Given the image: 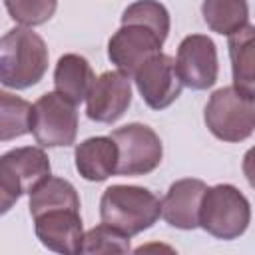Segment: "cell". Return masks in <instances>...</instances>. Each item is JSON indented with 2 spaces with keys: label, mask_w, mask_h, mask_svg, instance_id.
<instances>
[{
  "label": "cell",
  "mask_w": 255,
  "mask_h": 255,
  "mask_svg": "<svg viewBox=\"0 0 255 255\" xmlns=\"http://www.w3.org/2000/svg\"><path fill=\"white\" fill-rule=\"evenodd\" d=\"M94 82H96V76L86 58H82L78 54H64L58 60L56 70H54L56 92L66 96L74 104L88 100Z\"/></svg>",
  "instance_id": "2e32d148"
},
{
  "label": "cell",
  "mask_w": 255,
  "mask_h": 255,
  "mask_svg": "<svg viewBox=\"0 0 255 255\" xmlns=\"http://www.w3.org/2000/svg\"><path fill=\"white\" fill-rule=\"evenodd\" d=\"M161 40L145 26H122L108 42V56L124 74H133L155 54H159Z\"/></svg>",
  "instance_id": "30bf717a"
},
{
  "label": "cell",
  "mask_w": 255,
  "mask_h": 255,
  "mask_svg": "<svg viewBox=\"0 0 255 255\" xmlns=\"http://www.w3.org/2000/svg\"><path fill=\"white\" fill-rule=\"evenodd\" d=\"M128 253H129V237L106 223L92 227L84 235V243L80 249V255H128Z\"/></svg>",
  "instance_id": "ffe728a7"
},
{
  "label": "cell",
  "mask_w": 255,
  "mask_h": 255,
  "mask_svg": "<svg viewBox=\"0 0 255 255\" xmlns=\"http://www.w3.org/2000/svg\"><path fill=\"white\" fill-rule=\"evenodd\" d=\"M50 175L48 155L40 147H16L0 157V205L6 213L24 193H32Z\"/></svg>",
  "instance_id": "5b68a950"
},
{
  "label": "cell",
  "mask_w": 255,
  "mask_h": 255,
  "mask_svg": "<svg viewBox=\"0 0 255 255\" xmlns=\"http://www.w3.org/2000/svg\"><path fill=\"white\" fill-rule=\"evenodd\" d=\"M32 133L42 147L72 145L78 133L76 104L58 92L40 96L32 112Z\"/></svg>",
  "instance_id": "8992f818"
},
{
  "label": "cell",
  "mask_w": 255,
  "mask_h": 255,
  "mask_svg": "<svg viewBox=\"0 0 255 255\" xmlns=\"http://www.w3.org/2000/svg\"><path fill=\"white\" fill-rule=\"evenodd\" d=\"M133 255H177V251L167 245V243H161V241H149V243H143L139 245Z\"/></svg>",
  "instance_id": "603a6c76"
},
{
  "label": "cell",
  "mask_w": 255,
  "mask_h": 255,
  "mask_svg": "<svg viewBox=\"0 0 255 255\" xmlns=\"http://www.w3.org/2000/svg\"><path fill=\"white\" fill-rule=\"evenodd\" d=\"M207 185L201 179H179L171 183L161 199V217L177 229H195L199 225V209Z\"/></svg>",
  "instance_id": "4fadbf2b"
},
{
  "label": "cell",
  "mask_w": 255,
  "mask_h": 255,
  "mask_svg": "<svg viewBox=\"0 0 255 255\" xmlns=\"http://www.w3.org/2000/svg\"><path fill=\"white\" fill-rule=\"evenodd\" d=\"M203 120L217 139L243 141L255 131V100L233 86L219 88L211 94Z\"/></svg>",
  "instance_id": "3957f363"
},
{
  "label": "cell",
  "mask_w": 255,
  "mask_h": 255,
  "mask_svg": "<svg viewBox=\"0 0 255 255\" xmlns=\"http://www.w3.org/2000/svg\"><path fill=\"white\" fill-rule=\"evenodd\" d=\"M128 24L149 28L161 42H165V38L169 34V14H167L165 6L159 2L129 4L122 16V26H128Z\"/></svg>",
  "instance_id": "44dd1931"
},
{
  "label": "cell",
  "mask_w": 255,
  "mask_h": 255,
  "mask_svg": "<svg viewBox=\"0 0 255 255\" xmlns=\"http://www.w3.org/2000/svg\"><path fill=\"white\" fill-rule=\"evenodd\" d=\"M135 86L149 108L163 110L179 98L183 82L177 74L175 60L159 52L135 72Z\"/></svg>",
  "instance_id": "ba28073f"
},
{
  "label": "cell",
  "mask_w": 255,
  "mask_h": 255,
  "mask_svg": "<svg viewBox=\"0 0 255 255\" xmlns=\"http://www.w3.org/2000/svg\"><path fill=\"white\" fill-rule=\"evenodd\" d=\"M46 68L48 48L36 32L28 28H14L2 36L0 80L6 88H30L44 78Z\"/></svg>",
  "instance_id": "6da1fadb"
},
{
  "label": "cell",
  "mask_w": 255,
  "mask_h": 255,
  "mask_svg": "<svg viewBox=\"0 0 255 255\" xmlns=\"http://www.w3.org/2000/svg\"><path fill=\"white\" fill-rule=\"evenodd\" d=\"M34 229L44 247L58 255H80L84 243L80 211L56 209L34 217Z\"/></svg>",
  "instance_id": "7c38bea8"
},
{
  "label": "cell",
  "mask_w": 255,
  "mask_h": 255,
  "mask_svg": "<svg viewBox=\"0 0 255 255\" xmlns=\"http://www.w3.org/2000/svg\"><path fill=\"white\" fill-rule=\"evenodd\" d=\"M34 106L26 100L0 92V139L8 141L32 131Z\"/></svg>",
  "instance_id": "d6986e66"
},
{
  "label": "cell",
  "mask_w": 255,
  "mask_h": 255,
  "mask_svg": "<svg viewBox=\"0 0 255 255\" xmlns=\"http://www.w3.org/2000/svg\"><path fill=\"white\" fill-rule=\"evenodd\" d=\"M243 173H245L249 185L255 189V145L243 155Z\"/></svg>",
  "instance_id": "cb8c5ba5"
},
{
  "label": "cell",
  "mask_w": 255,
  "mask_h": 255,
  "mask_svg": "<svg viewBox=\"0 0 255 255\" xmlns=\"http://www.w3.org/2000/svg\"><path fill=\"white\" fill-rule=\"evenodd\" d=\"M233 88L255 100V26H243L227 40Z\"/></svg>",
  "instance_id": "9a60e30c"
},
{
  "label": "cell",
  "mask_w": 255,
  "mask_h": 255,
  "mask_svg": "<svg viewBox=\"0 0 255 255\" xmlns=\"http://www.w3.org/2000/svg\"><path fill=\"white\" fill-rule=\"evenodd\" d=\"M6 10L10 12L12 20L24 24V26H36V24H44L46 20L52 18L54 10H56V2L54 0H32V2H22V0H16V2H6L4 4Z\"/></svg>",
  "instance_id": "7402d4cb"
},
{
  "label": "cell",
  "mask_w": 255,
  "mask_h": 255,
  "mask_svg": "<svg viewBox=\"0 0 255 255\" xmlns=\"http://www.w3.org/2000/svg\"><path fill=\"white\" fill-rule=\"evenodd\" d=\"M177 74L191 90H207L217 82V50L211 38L191 34L177 48Z\"/></svg>",
  "instance_id": "9c48e42d"
},
{
  "label": "cell",
  "mask_w": 255,
  "mask_h": 255,
  "mask_svg": "<svg viewBox=\"0 0 255 255\" xmlns=\"http://www.w3.org/2000/svg\"><path fill=\"white\" fill-rule=\"evenodd\" d=\"M131 104V80L128 74L104 72L96 78L88 96V118L100 124H114Z\"/></svg>",
  "instance_id": "8fae6325"
},
{
  "label": "cell",
  "mask_w": 255,
  "mask_h": 255,
  "mask_svg": "<svg viewBox=\"0 0 255 255\" xmlns=\"http://www.w3.org/2000/svg\"><path fill=\"white\" fill-rule=\"evenodd\" d=\"M161 215V201L145 187L112 185L100 199L102 223L131 237L151 227Z\"/></svg>",
  "instance_id": "7a4b0ae2"
},
{
  "label": "cell",
  "mask_w": 255,
  "mask_h": 255,
  "mask_svg": "<svg viewBox=\"0 0 255 255\" xmlns=\"http://www.w3.org/2000/svg\"><path fill=\"white\" fill-rule=\"evenodd\" d=\"M30 215L38 217L56 209H72L80 211V197L76 187L60 177H48L40 187L30 193Z\"/></svg>",
  "instance_id": "e0dca14e"
},
{
  "label": "cell",
  "mask_w": 255,
  "mask_h": 255,
  "mask_svg": "<svg viewBox=\"0 0 255 255\" xmlns=\"http://www.w3.org/2000/svg\"><path fill=\"white\" fill-rule=\"evenodd\" d=\"M118 145V171L120 175H145L153 171L163 155L161 139L143 124H128L110 135Z\"/></svg>",
  "instance_id": "52a82bcc"
},
{
  "label": "cell",
  "mask_w": 255,
  "mask_h": 255,
  "mask_svg": "<svg viewBox=\"0 0 255 255\" xmlns=\"http://www.w3.org/2000/svg\"><path fill=\"white\" fill-rule=\"evenodd\" d=\"M76 169L88 181H104L118 171V145L112 137H88L76 147Z\"/></svg>",
  "instance_id": "5bb4252c"
},
{
  "label": "cell",
  "mask_w": 255,
  "mask_h": 255,
  "mask_svg": "<svg viewBox=\"0 0 255 255\" xmlns=\"http://www.w3.org/2000/svg\"><path fill=\"white\" fill-rule=\"evenodd\" d=\"M201 12L207 26L225 36H231L247 26L249 18V8L241 0H207L201 4Z\"/></svg>",
  "instance_id": "ac0fdd59"
},
{
  "label": "cell",
  "mask_w": 255,
  "mask_h": 255,
  "mask_svg": "<svg viewBox=\"0 0 255 255\" xmlns=\"http://www.w3.org/2000/svg\"><path fill=\"white\" fill-rule=\"evenodd\" d=\"M251 221V207L247 197L229 183L207 187L201 209L199 225L217 239H235L245 233Z\"/></svg>",
  "instance_id": "277c9868"
}]
</instances>
